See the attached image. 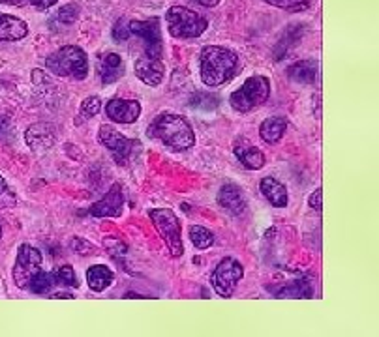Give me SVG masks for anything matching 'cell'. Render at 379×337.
<instances>
[{"label":"cell","mask_w":379,"mask_h":337,"mask_svg":"<svg viewBox=\"0 0 379 337\" xmlns=\"http://www.w3.org/2000/svg\"><path fill=\"white\" fill-rule=\"evenodd\" d=\"M128 30L146 43V57L160 59L162 54V32L160 21L153 17L146 21H128Z\"/></svg>","instance_id":"9c48e42d"},{"label":"cell","mask_w":379,"mask_h":337,"mask_svg":"<svg viewBox=\"0 0 379 337\" xmlns=\"http://www.w3.org/2000/svg\"><path fill=\"white\" fill-rule=\"evenodd\" d=\"M242 276H244V268L239 261L233 257H226L222 258L218 266L214 268L213 276H211V285L218 296L231 298Z\"/></svg>","instance_id":"52a82bcc"},{"label":"cell","mask_w":379,"mask_h":337,"mask_svg":"<svg viewBox=\"0 0 379 337\" xmlns=\"http://www.w3.org/2000/svg\"><path fill=\"white\" fill-rule=\"evenodd\" d=\"M51 298H70V300H72V298H75V296H72L70 292H55Z\"/></svg>","instance_id":"74e56055"},{"label":"cell","mask_w":379,"mask_h":337,"mask_svg":"<svg viewBox=\"0 0 379 337\" xmlns=\"http://www.w3.org/2000/svg\"><path fill=\"white\" fill-rule=\"evenodd\" d=\"M28 36V25L19 17L0 14V41H19Z\"/></svg>","instance_id":"e0dca14e"},{"label":"cell","mask_w":379,"mask_h":337,"mask_svg":"<svg viewBox=\"0 0 379 337\" xmlns=\"http://www.w3.org/2000/svg\"><path fill=\"white\" fill-rule=\"evenodd\" d=\"M233 152L244 169L260 171L261 167L265 165V154L261 152L257 146H253L250 141L244 139V137H239V139L233 141Z\"/></svg>","instance_id":"9a60e30c"},{"label":"cell","mask_w":379,"mask_h":337,"mask_svg":"<svg viewBox=\"0 0 379 337\" xmlns=\"http://www.w3.org/2000/svg\"><path fill=\"white\" fill-rule=\"evenodd\" d=\"M59 285V279H57V272H38L32 278V281L28 283V291L32 294H47L51 292Z\"/></svg>","instance_id":"603a6c76"},{"label":"cell","mask_w":379,"mask_h":337,"mask_svg":"<svg viewBox=\"0 0 379 337\" xmlns=\"http://www.w3.org/2000/svg\"><path fill=\"white\" fill-rule=\"evenodd\" d=\"M8 132V116H0V135Z\"/></svg>","instance_id":"8d00e7d4"},{"label":"cell","mask_w":379,"mask_h":337,"mask_svg":"<svg viewBox=\"0 0 379 337\" xmlns=\"http://www.w3.org/2000/svg\"><path fill=\"white\" fill-rule=\"evenodd\" d=\"M166 21L169 34L173 38H179V40L200 38L208 27V21L203 15L184 6L169 8V12L166 14Z\"/></svg>","instance_id":"277c9868"},{"label":"cell","mask_w":379,"mask_h":337,"mask_svg":"<svg viewBox=\"0 0 379 337\" xmlns=\"http://www.w3.org/2000/svg\"><path fill=\"white\" fill-rule=\"evenodd\" d=\"M190 240L197 249H208L214 244V234L201 225H192L190 227Z\"/></svg>","instance_id":"d4e9b609"},{"label":"cell","mask_w":379,"mask_h":337,"mask_svg":"<svg viewBox=\"0 0 379 337\" xmlns=\"http://www.w3.org/2000/svg\"><path fill=\"white\" fill-rule=\"evenodd\" d=\"M98 139L104 146H106L109 152L113 154L115 159L119 165H124L130 156H132L133 145H137L135 141H130L128 137H124L122 133L117 132L113 126L109 124H104L100 126V133H98Z\"/></svg>","instance_id":"30bf717a"},{"label":"cell","mask_w":379,"mask_h":337,"mask_svg":"<svg viewBox=\"0 0 379 337\" xmlns=\"http://www.w3.org/2000/svg\"><path fill=\"white\" fill-rule=\"evenodd\" d=\"M72 247H73V252L77 253V255H85V257L96 253V245H93L90 242H87V240H83V238H73Z\"/></svg>","instance_id":"d6a6232c"},{"label":"cell","mask_w":379,"mask_h":337,"mask_svg":"<svg viewBox=\"0 0 379 337\" xmlns=\"http://www.w3.org/2000/svg\"><path fill=\"white\" fill-rule=\"evenodd\" d=\"M41 252L30 244H21L14 266V281L17 289H27L32 278L41 272Z\"/></svg>","instance_id":"ba28073f"},{"label":"cell","mask_w":379,"mask_h":337,"mask_svg":"<svg viewBox=\"0 0 379 337\" xmlns=\"http://www.w3.org/2000/svg\"><path fill=\"white\" fill-rule=\"evenodd\" d=\"M308 205L312 206L315 212L323 210V190H321V187H318V190L308 197Z\"/></svg>","instance_id":"e575fe53"},{"label":"cell","mask_w":379,"mask_h":337,"mask_svg":"<svg viewBox=\"0 0 379 337\" xmlns=\"http://www.w3.org/2000/svg\"><path fill=\"white\" fill-rule=\"evenodd\" d=\"M135 77L148 86H160V83L166 77V66L160 59L154 57H141L133 64Z\"/></svg>","instance_id":"5bb4252c"},{"label":"cell","mask_w":379,"mask_h":337,"mask_svg":"<svg viewBox=\"0 0 379 337\" xmlns=\"http://www.w3.org/2000/svg\"><path fill=\"white\" fill-rule=\"evenodd\" d=\"M154 139H160L169 150L186 152L195 145V133L184 116L173 112H162L148 127Z\"/></svg>","instance_id":"7a4b0ae2"},{"label":"cell","mask_w":379,"mask_h":337,"mask_svg":"<svg viewBox=\"0 0 379 337\" xmlns=\"http://www.w3.org/2000/svg\"><path fill=\"white\" fill-rule=\"evenodd\" d=\"M148 218L153 221L154 229L160 232V236L169 247L173 257H180L184 253V245L180 238V221L171 208H154L148 212Z\"/></svg>","instance_id":"8992f818"},{"label":"cell","mask_w":379,"mask_h":337,"mask_svg":"<svg viewBox=\"0 0 379 337\" xmlns=\"http://www.w3.org/2000/svg\"><path fill=\"white\" fill-rule=\"evenodd\" d=\"M124 206V195L120 192V185H111V190L104 197L90 206V216L94 218H119Z\"/></svg>","instance_id":"4fadbf2b"},{"label":"cell","mask_w":379,"mask_h":337,"mask_svg":"<svg viewBox=\"0 0 379 337\" xmlns=\"http://www.w3.org/2000/svg\"><path fill=\"white\" fill-rule=\"evenodd\" d=\"M289 79L299 83V85H312L318 77V62L315 60H300L293 66L287 68Z\"/></svg>","instance_id":"44dd1931"},{"label":"cell","mask_w":379,"mask_h":337,"mask_svg":"<svg viewBox=\"0 0 379 337\" xmlns=\"http://www.w3.org/2000/svg\"><path fill=\"white\" fill-rule=\"evenodd\" d=\"M57 272V279H59V285H64V287H79V281H77V276L73 272L72 266H60Z\"/></svg>","instance_id":"4dcf8cb0"},{"label":"cell","mask_w":379,"mask_h":337,"mask_svg":"<svg viewBox=\"0 0 379 337\" xmlns=\"http://www.w3.org/2000/svg\"><path fill=\"white\" fill-rule=\"evenodd\" d=\"M124 298H153V296H143V294H137V292H128Z\"/></svg>","instance_id":"f35d334b"},{"label":"cell","mask_w":379,"mask_h":337,"mask_svg":"<svg viewBox=\"0 0 379 337\" xmlns=\"http://www.w3.org/2000/svg\"><path fill=\"white\" fill-rule=\"evenodd\" d=\"M312 294L313 289L310 279H299L278 291V298H312Z\"/></svg>","instance_id":"cb8c5ba5"},{"label":"cell","mask_w":379,"mask_h":337,"mask_svg":"<svg viewBox=\"0 0 379 337\" xmlns=\"http://www.w3.org/2000/svg\"><path fill=\"white\" fill-rule=\"evenodd\" d=\"M128 36H130V30H128V19L120 17L113 28V38L117 41H126Z\"/></svg>","instance_id":"836d02e7"},{"label":"cell","mask_w":379,"mask_h":337,"mask_svg":"<svg viewBox=\"0 0 379 337\" xmlns=\"http://www.w3.org/2000/svg\"><path fill=\"white\" fill-rule=\"evenodd\" d=\"M113 270L106 265H94L87 270V285L94 292L106 291L107 287L113 283Z\"/></svg>","instance_id":"7402d4cb"},{"label":"cell","mask_w":379,"mask_h":337,"mask_svg":"<svg viewBox=\"0 0 379 337\" xmlns=\"http://www.w3.org/2000/svg\"><path fill=\"white\" fill-rule=\"evenodd\" d=\"M101 111V99L98 96H90L81 103L79 116L81 119H93Z\"/></svg>","instance_id":"f1b7e54d"},{"label":"cell","mask_w":379,"mask_h":337,"mask_svg":"<svg viewBox=\"0 0 379 337\" xmlns=\"http://www.w3.org/2000/svg\"><path fill=\"white\" fill-rule=\"evenodd\" d=\"M287 130V120L284 116H271L261 122L260 137L266 145H276Z\"/></svg>","instance_id":"ffe728a7"},{"label":"cell","mask_w":379,"mask_h":337,"mask_svg":"<svg viewBox=\"0 0 379 337\" xmlns=\"http://www.w3.org/2000/svg\"><path fill=\"white\" fill-rule=\"evenodd\" d=\"M59 0H0V4H10V6H28V8H34V10H40V12H43V10H49L51 6H55Z\"/></svg>","instance_id":"83f0119b"},{"label":"cell","mask_w":379,"mask_h":337,"mask_svg":"<svg viewBox=\"0 0 379 337\" xmlns=\"http://www.w3.org/2000/svg\"><path fill=\"white\" fill-rule=\"evenodd\" d=\"M195 2H200L201 6H205V8H214L220 4V0H195Z\"/></svg>","instance_id":"d590c367"},{"label":"cell","mask_w":379,"mask_h":337,"mask_svg":"<svg viewBox=\"0 0 379 337\" xmlns=\"http://www.w3.org/2000/svg\"><path fill=\"white\" fill-rule=\"evenodd\" d=\"M15 203H17L15 193L12 192L4 176H0V208H14Z\"/></svg>","instance_id":"f546056e"},{"label":"cell","mask_w":379,"mask_h":337,"mask_svg":"<svg viewBox=\"0 0 379 337\" xmlns=\"http://www.w3.org/2000/svg\"><path fill=\"white\" fill-rule=\"evenodd\" d=\"M106 114L117 124H133L141 116V103L135 99L113 98L106 105Z\"/></svg>","instance_id":"7c38bea8"},{"label":"cell","mask_w":379,"mask_h":337,"mask_svg":"<svg viewBox=\"0 0 379 337\" xmlns=\"http://www.w3.org/2000/svg\"><path fill=\"white\" fill-rule=\"evenodd\" d=\"M57 126L51 122H36L25 132V141L34 154L49 152L57 143Z\"/></svg>","instance_id":"8fae6325"},{"label":"cell","mask_w":379,"mask_h":337,"mask_svg":"<svg viewBox=\"0 0 379 337\" xmlns=\"http://www.w3.org/2000/svg\"><path fill=\"white\" fill-rule=\"evenodd\" d=\"M271 96V79L265 75H253L231 94V107L237 112H250L265 103Z\"/></svg>","instance_id":"5b68a950"},{"label":"cell","mask_w":379,"mask_h":337,"mask_svg":"<svg viewBox=\"0 0 379 337\" xmlns=\"http://www.w3.org/2000/svg\"><path fill=\"white\" fill-rule=\"evenodd\" d=\"M124 75V62L120 54L107 53L100 60V79L104 85H111Z\"/></svg>","instance_id":"d6986e66"},{"label":"cell","mask_w":379,"mask_h":337,"mask_svg":"<svg viewBox=\"0 0 379 337\" xmlns=\"http://www.w3.org/2000/svg\"><path fill=\"white\" fill-rule=\"evenodd\" d=\"M265 2L287 12H304L312 4V0H265Z\"/></svg>","instance_id":"4316f807"},{"label":"cell","mask_w":379,"mask_h":337,"mask_svg":"<svg viewBox=\"0 0 379 337\" xmlns=\"http://www.w3.org/2000/svg\"><path fill=\"white\" fill-rule=\"evenodd\" d=\"M46 68L57 77L83 81L88 75L87 53L77 45H64L46 59Z\"/></svg>","instance_id":"3957f363"},{"label":"cell","mask_w":379,"mask_h":337,"mask_svg":"<svg viewBox=\"0 0 379 337\" xmlns=\"http://www.w3.org/2000/svg\"><path fill=\"white\" fill-rule=\"evenodd\" d=\"M0 236H2V227H0Z\"/></svg>","instance_id":"ab89813d"},{"label":"cell","mask_w":379,"mask_h":337,"mask_svg":"<svg viewBox=\"0 0 379 337\" xmlns=\"http://www.w3.org/2000/svg\"><path fill=\"white\" fill-rule=\"evenodd\" d=\"M260 190L263 193V197L274 206V208H286L289 203V195H287V187L280 180L273 178V176H265L260 182Z\"/></svg>","instance_id":"ac0fdd59"},{"label":"cell","mask_w":379,"mask_h":337,"mask_svg":"<svg viewBox=\"0 0 379 337\" xmlns=\"http://www.w3.org/2000/svg\"><path fill=\"white\" fill-rule=\"evenodd\" d=\"M216 201H218V205L222 206V210H226L229 216H240L242 212L246 210V198H244V193H242V190H240L239 185L235 184L222 185Z\"/></svg>","instance_id":"2e32d148"},{"label":"cell","mask_w":379,"mask_h":337,"mask_svg":"<svg viewBox=\"0 0 379 337\" xmlns=\"http://www.w3.org/2000/svg\"><path fill=\"white\" fill-rule=\"evenodd\" d=\"M190 105H192L193 109H201V111H214V109L220 105V101L216 96H213V94L200 92L190 99Z\"/></svg>","instance_id":"484cf974"},{"label":"cell","mask_w":379,"mask_h":337,"mask_svg":"<svg viewBox=\"0 0 379 337\" xmlns=\"http://www.w3.org/2000/svg\"><path fill=\"white\" fill-rule=\"evenodd\" d=\"M60 23H64V25H72L77 21L79 17V8L75 6V4H66V6H62L59 10V14H57Z\"/></svg>","instance_id":"1f68e13d"},{"label":"cell","mask_w":379,"mask_h":337,"mask_svg":"<svg viewBox=\"0 0 379 337\" xmlns=\"http://www.w3.org/2000/svg\"><path fill=\"white\" fill-rule=\"evenodd\" d=\"M239 59L226 47L206 45L200 57V75L205 86H224L237 75Z\"/></svg>","instance_id":"6da1fadb"}]
</instances>
